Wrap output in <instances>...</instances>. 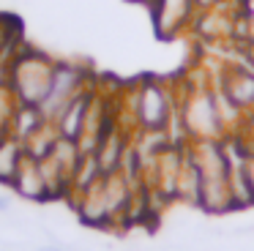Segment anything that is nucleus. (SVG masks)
<instances>
[{"instance_id":"obj_1","label":"nucleus","mask_w":254,"mask_h":251,"mask_svg":"<svg viewBox=\"0 0 254 251\" xmlns=\"http://www.w3.org/2000/svg\"><path fill=\"white\" fill-rule=\"evenodd\" d=\"M55 63L58 60L50 52H44L39 47H25L22 44V49L3 68V82H6V87L14 93V98L19 104L39 107L44 101L47 90H50Z\"/></svg>"},{"instance_id":"obj_2","label":"nucleus","mask_w":254,"mask_h":251,"mask_svg":"<svg viewBox=\"0 0 254 251\" xmlns=\"http://www.w3.org/2000/svg\"><path fill=\"white\" fill-rule=\"evenodd\" d=\"M128 104H121V109L128 112L134 131H167L170 118L178 107V90L164 79L145 76L134 87L126 90Z\"/></svg>"},{"instance_id":"obj_3","label":"nucleus","mask_w":254,"mask_h":251,"mask_svg":"<svg viewBox=\"0 0 254 251\" xmlns=\"http://www.w3.org/2000/svg\"><path fill=\"white\" fill-rule=\"evenodd\" d=\"M178 112H181L189 142L221 139L227 134L224 123L219 118V109H216L210 82H202V85H189L186 82V87L178 93Z\"/></svg>"},{"instance_id":"obj_4","label":"nucleus","mask_w":254,"mask_h":251,"mask_svg":"<svg viewBox=\"0 0 254 251\" xmlns=\"http://www.w3.org/2000/svg\"><path fill=\"white\" fill-rule=\"evenodd\" d=\"M90 82V71L79 63H71V60H58L55 63V71H52V82H50V90H47L44 101L39 104L41 115H44L50 123H55V118L63 112L68 101L74 96L85 90Z\"/></svg>"},{"instance_id":"obj_5","label":"nucleus","mask_w":254,"mask_h":251,"mask_svg":"<svg viewBox=\"0 0 254 251\" xmlns=\"http://www.w3.org/2000/svg\"><path fill=\"white\" fill-rule=\"evenodd\" d=\"M219 87L230 96V101L243 115L254 112V65L249 63H227L219 74Z\"/></svg>"},{"instance_id":"obj_6","label":"nucleus","mask_w":254,"mask_h":251,"mask_svg":"<svg viewBox=\"0 0 254 251\" xmlns=\"http://www.w3.org/2000/svg\"><path fill=\"white\" fill-rule=\"evenodd\" d=\"M150 14L161 38H175L191 27L197 5L194 0H150Z\"/></svg>"},{"instance_id":"obj_7","label":"nucleus","mask_w":254,"mask_h":251,"mask_svg":"<svg viewBox=\"0 0 254 251\" xmlns=\"http://www.w3.org/2000/svg\"><path fill=\"white\" fill-rule=\"evenodd\" d=\"M11 188L22 199H33V202L50 199V188H47L44 172H41V161H36L30 156H22V161L17 167V175L11 180Z\"/></svg>"},{"instance_id":"obj_8","label":"nucleus","mask_w":254,"mask_h":251,"mask_svg":"<svg viewBox=\"0 0 254 251\" xmlns=\"http://www.w3.org/2000/svg\"><path fill=\"white\" fill-rule=\"evenodd\" d=\"M93 85H88L79 96H74L71 101L63 107V112L55 118V128L63 139H74L77 142L82 136L85 128V118H88V107H90V98H93Z\"/></svg>"},{"instance_id":"obj_9","label":"nucleus","mask_w":254,"mask_h":251,"mask_svg":"<svg viewBox=\"0 0 254 251\" xmlns=\"http://www.w3.org/2000/svg\"><path fill=\"white\" fill-rule=\"evenodd\" d=\"M47 123V118L41 115L39 107H28V104H19L14 109V118H11V136H17L19 142H25L36 128Z\"/></svg>"},{"instance_id":"obj_10","label":"nucleus","mask_w":254,"mask_h":251,"mask_svg":"<svg viewBox=\"0 0 254 251\" xmlns=\"http://www.w3.org/2000/svg\"><path fill=\"white\" fill-rule=\"evenodd\" d=\"M25 156V147L17 136H6L0 139V183L11 186L14 175H17V167Z\"/></svg>"},{"instance_id":"obj_11","label":"nucleus","mask_w":254,"mask_h":251,"mask_svg":"<svg viewBox=\"0 0 254 251\" xmlns=\"http://www.w3.org/2000/svg\"><path fill=\"white\" fill-rule=\"evenodd\" d=\"M22 49V38H19V25L8 16H0V68H6V63Z\"/></svg>"},{"instance_id":"obj_12","label":"nucleus","mask_w":254,"mask_h":251,"mask_svg":"<svg viewBox=\"0 0 254 251\" xmlns=\"http://www.w3.org/2000/svg\"><path fill=\"white\" fill-rule=\"evenodd\" d=\"M241 169H243V178H246L249 188H252V196H254V147H249V153H246V158H243Z\"/></svg>"},{"instance_id":"obj_13","label":"nucleus","mask_w":254,"mask_h":251,"mask_svg":"<svg viewBox=\"0 0 254 251\" xmlns=\"http://www.w3.org/2000/svg\"><path fill=\"white\" fill-rule=\"evenodd\" d=\"M227 3V0H194V5H197V11H205V8H216V5Z\"/></svg>"},{"instance_id":"obj_14","label":"nucleus","mask_w":254,"mask_h":251,"mask_svg":"<svg viewBox=\"0 0 254 251\" xmlns=\"http://www.w3.org/2000/svg\"><path fill=\"white\" fill-rule=\"evenodd\" d=\"M8 210V199L6 196H0V213H6Z\"/></svg>"},{"instance_id":"obj_15","label":"nucleus","mask_w":254,"mask_h":251,"mask_svg":"<svg viewBox=\"0 0 254 251\" xmlns=\"http://www.w3.org/2000/svg\"><path fill=\"white\" fill-rule=\"evenodd\" d=\"M249 60H252V65H254V44H252V49H249Z\"/></svg>"},{"instance_id":"obj_16","label":"nucleus","mask_w":254,"mask_h":251,"mask_svg":"<svg viewBox=\"0 0 254 251\" xmlns=\"http://www.w3.org/2000/svg\"><path fill=\"white\" fill-rule=\"evenodd\" d=\"M148 5H150V0H148Z\"/></svg>"}]
</instances>
